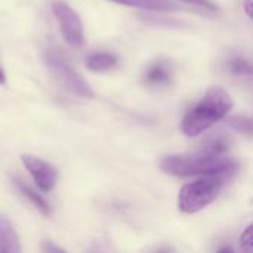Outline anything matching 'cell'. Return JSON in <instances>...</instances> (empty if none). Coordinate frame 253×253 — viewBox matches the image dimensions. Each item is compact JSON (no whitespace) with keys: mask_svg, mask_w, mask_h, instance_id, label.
<instances>
[{"mask_svg":"<svg viewBox=\"0 0 253 253\" xmlns=\"http://www.w3.org/2000/svg\"><path fill=\"white\" fill-rule=\"evenodd\" d=\"M0 252L3 253H21L22 248L19 243V237L12 225V222L0 215Z\"/></svg>","mask_w":253,"mask_h":253,"instance_id":"8","label":"cell"},{"mask_svg":"<svg viewBox=\"0 0 253 253\" xmlns=\"http://www.w3.org/2000/svg\"><path fill=\"white\" fill-rule=\"evenodd\" d=\"M52 9L65 42L74 47L82 46L84 42V36H83V24L80 16L64 1H55L52 4Z\"/></svg>","mask_w":253,"mask_h":253,"instance_id":"5","label":"cell"},{"mask_svg":"<svg viewBox=\"0 0 253 253\" xmlns=\"http://www.w3.org/2000/svg\"><path fill=\"white\" fill-rule=\"evenodd\" d=\"M44 61L50 73L58 79V82L73 95L92 99L95 96L92 87L84 82V79L73 68V65L68 62L62 53L55 47H47L44 50Z\"/></svg>","mask_w":253,"mask_h":253,"instance_id":"4","label":"cell"},{"mask_svg":"<svg viewBox=\"0 0 253 253\" xmlns=\"http://www.w3.org/2000/svg\"><path fill=\"white\" fill-rule=\"evenodd\" d=\"M117 56L113 53H105V52H98L90 55L86 59V65L89 70L95 71V73H102V71H108L111 68H114L117 65Z\"/></svg>","mask_w":253,"mask_h":253,"instance_id":"11","label":"cell"},{"mask_svg":"<svg viewBox=\"0 0 253 253\" xmlns=\"http://www.w3.org/2000/svg\"><path fill=\"white\" fill-rule=\"evenodd\" d=\"M227 125L239 133L246 136L252 135V120L246 116H233L227 120Z\"/></svg>","mask_w":253,"mask_h":253,"instance_id":"13","label":"cell"},{"mask_svg":"<svg viewBox=\"0 0 253 253\" xmlns=\"http://www.w3.org/2000/svg\"><path fill=\"white\" fill-rule=\"evenodd\" d=\"M245 10H246V15L248 16H252V12H251V7H252V0H245Z\"/></svg>","mask_w":253,"mask_h":253,"instance_id":"18","label":"cell"},{"mask_svg":"<svg viewBox=\"0 0 253 253\" xmlns=\"http://www.w3.org/2000/svg\"><path fill=\"white\" fill-rule=\"evenodd\" d=\"M21 160L25 169L31 173L37 187H40V190L52 191L55 188L58 181V172L50 163L33 154H21Z\"/></svg>","mask_w":253,"mask_h":253,"instance_id":"6","label":"cell"},{"mask_svg":"<svg viewBox=\"0 0 253 253\" xmlns=\"http://www.w3.org/2000/svg\"><path fill=\"white\" fill-rule=\"evenodd\" d=\"M15 185L19 188L21 194H22L25 199H28V200L33 203V206H34L40 213H43V215H46V216H49V215H50V208H49L47 202H46L40 194H37L34 190H31L28 185L22 184L21 181H15Z\"/></svg>","mask_w":253,"mask_h":253,"instance_id":"12","label":"cell"},{"mask_svg":"<svg viewBox=\"0 0 253 253\" xmlns=\"http://www.w3.org/2000/svg\"><path fill=\"white\" fill-rule=\"evenodd\" d=\"M165 173L173 176H196V175H222L230 176L237 170V162L224 154L211 153H187L165 157L160 163Z\"/></svg>","mask_w":253,"mask_h":253,"instance_id":"1","label":"cell"},{"mask_svg":"<svg viewBox=\"0 0 253 253\" xmlns=\"http://www.w3.org/2000/svg\"><path fill=\"white\" fill-rule=\"evenodd\" d=\"M233 108V99L222 87H212L193 107L182 120V132L187 136H197L222 120Z\"/></svg>","mask_w":253,"mask_h":253,"instance_id":"2","label":"cell"},{"mask_svg":"<svg viewBox=\"0 0 253 253\" xmlns=\"http://www.w3.org/2000/svg\"><path fill=\"white\" fill-rule=\"evenodd\" d=\"M6 82V76H4V73H3V70L0 68V84H3Z\"/></svg>","mask_w":253,"mask_h":253,"instance_id":"19","label":"cell"},{"mask_svg":"<svg viewBox=\"0 0 253 253\" xmlns=\"http://www.w3.org/2000/svg\"><path fill=\"white\" fill-rule=\"evenodd\" d=\"M231 145V141L224 132H213L208 135L202 142V151L211 154H224Z\"/></svg>","mask_w":253,"mask_h":253,"instance_id":"9","label":"cell"},{"mask_svg":"<svg viewBox=\"0 0 253 253\" xmlns=\"http://www.w3.org/2000/svg\"><path fill=\"white\" fill-rule=\"evenodd\" d=\"M119 4L139 7L145 10H178V6L170 3L169 0H110Z\"/></svg>","mask_w":253,"mask_h":253,"instance_id":"10","label":"cell"},{"mask_svg":"<svg viewBox=\"0 0 253 253\" xmlns=\"http://www.w3.org/2000/svg\"><path fill=\"white\" fill-rule=\"evenodd\" d=\"M224 181L225 176L222 175H206V178L184 185L178 196L179 211L187 215L203 211L219 196Z\"/></svg>","mask_w":253,"mask_h":253,"instance_id":"3","label":"cell"},{"mask_svg":"<svg viewBox=\"0 0 253 253\" xmlns=\"http://www.w3.org/2000/svg\"><path fill=\"white\" fill-rule=\"evenodd\" d=\"M42 251H43V252H46V253L64 252V249H62V248H58V246L52 245L50 242H44V243L42 245Z\"/></svg>","mask_w":253,"mask_h":253,"instance_id":"17","label":"cell"},{"mask_svg":"<svg viewBox=\"0 0 253 253\" xmlns=\"http://www.w3.org/2000/svg\"><path fill=\"white\" fill-rule=\"evenodd\" d=\"M228 70L237 76H251L252 74V67L249 64V61H246L243 58H233L228 64Z\"/></svg>","mask_w":253,"mask_h":253,"instance_id":"14","label":"cell"},{"mask_svg":"<svg viewBox=\"0 0 253 253\" xmlns=\"http://www.w3.org/2000/svg\"><path fill=\"white\" fill-rule=\"evenodd\" d=\"M240 245L246 252H252L253 248V240H252V225H249L245 233L240 236Z\"/></svg>","mask_w":253,"mask_h":253,"instance_id":"15","label":"cell"},{"mask_svg":"<svg viewBox=\"0 0 253 253\" xmlns=\"http://www.w3.org/2000/svg\"><path fill=\"white\" fill-rule=\"evenodd\" d=\"M219 252H233V248H222L219 249Z\"/></svg>","mask_w":253,"mask_h":253,"instance_id":"20","label":"cell"},{"mask_svg":"<svg viewBox=\"0 0 253 253\" xmlns=\"http://www.w3.org/2000/svg\"><path fill=\"white\" fill-rule=\"evenodd\" d=\"M188 3H193V4H197V6H202V7H206L209 10H216V6L213 1L211 0H185Z\"/></svg>","mask_w":253,"mask_h":253,"instance_id":"16","label":"cell"},{"mask_svg":"<svg viewBox=\"0 0 253 253\" xmlns=\"http://www.w3.org/2000/svg\"><path fill=\"white\" fill-rule=\"evenodd\" d=\"M173 76V67L169 61H159L150 65L144 76V82L148 86L157 87V86H166L170 83Z\"/></svg>","mask_w":253,"mask_h":253,"instance_id":"7","label":"cell"}]
</instances>
